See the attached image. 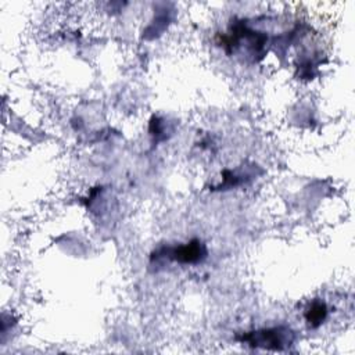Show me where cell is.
Wrapping results in <instances>:
<instances>
[{
  "mask_svg": "<svg viewBox=\"0 0 355 355\" xmlns=\"http://www.w3.org/2000/svg\"><path fill=\"white\" fill-rule=\"evenodd\" d=\"M327 313H329L327 304L324 301H322V300H315L305 309L304 318H305V322H306V324L309 327L316 329V327H319L326 320Z\"/></svg>",
  "mask_w": 355,
  "mask_h": 355,
  "instance_id": "3",
  "label": "cell"
},
{
  "mask_svg": "<svg viewBox=\"0 0 355 355\" xmlns=\"http://www.w3.org/2000/svg\"><path fill=\"white\" fill-rule=\"evenodd\" d=\"M294 331L287 326H273L265 327L254 331H248L243 334L240 338L241 343H248L251 347L272 349V351H282L291 345L294 341Z\"/></svg>",
  "mask_w": 355,
  "mask_h": 355,
  "instance_id": "1",
  "label": "cell"
},
{
  "mask_svg": "<svg viewBox=\"0 0 355 355\" xmlns=\"http://www.w3.org/2000/svg\"><path fill=\"white\" fill-rule=\"evenodd\" d=\"M162 255H165L171 261L182 263V265H196V263L202 262L207 258L208 251H207L205 244L201 240L193 239V240L187 241L186 244L166 247V251H164Z\"/></svg>",
  "mask_w": 355,
  "mask_h": 355,
  "instance_id": "2",
  "label": "cell"
}]
</instances>
